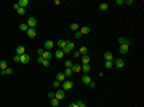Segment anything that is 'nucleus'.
Wrapping results in <instances>:
<instances>
[{"mask_svg":"<svg viewBox=\"0 0 144 107\" xmlns=\"http://www.w3.org/2000/svg\"><path fill=\"white\" fill-rule=\"evenodd\" d=\"M72 88H74V82H71V80H66V82L61 83V89H64V91H71Z\"/></svg>","mask_w":144,"mask_h":107,"instance_id":"1","label":"nucleus"},{"mask_svg":"<svg viewBox=\"0 0 144 107\" xmlns=\"http://www.w3.org/2000/svg\"><path fill=\"white\" fill-rule=\"evenodd\" d=\"M114 67H115V69H123V67H125V59L123 58L114 59Z\"/></svg>","mask_w":144,"mask_h":107,"instance_id":"2","label":"nucleus"},{"mask_svg":"<svg viewBox=\"0 0 144 107\" xmlns=\"http://www.w3.org/2000/svg\"><path fill=\"white\" fill-rule=\"evenodd\" d=\"M42 48L45 50V51H51V50L55 48V42H51V40H45V42H43V46H42Z\"/></svg>","mask_w":144,"mask_h":107,"instance_id":"3","label":"nucleus"},{"mask_svg":"<svg viewBox=\"0 0 144 107\" xmlns=\"http://www.w3.org/2000/svg\"><path fill=\"white\" fill-rule=\"evenodd\" d=\"M74 50H75V45H74L72 42H69V40H67V46L63 50V51H64V54H72V51H74Z\"/></svg>","mask_w":144,"mask_h":107,"instance_id":"4","label":"nucleus"},{"mask_svg":"<svg viewBox=\"0 0 144 107\" xmlns=\"http://www.w3.org/2000/svg\"><path fill=\"white\" fill-rule=\"evenodd\" d=\"M64 96H66V91H64V89H61V88H58V91L55 93V97L58 101H61V99H64Z\"/></svg>","mask_w":144,"mask_h":107,"instance_id":"5","label":"nucleus"},{"mask_svg":"<svg viewBox=\"0 0 144 107\" xmlns=\"http://www.w3.org/2000/svg\"><path fill=\"white\" fill-rule=\"evenodd\" d=\"M71 70H72V74H80V72H82V66L78 62H74V66L71 67Z\"/></svg>","mask_w":144,"mask_h":107,"instance_id":"6","label":"nucleus"},{"mask_svg":"<svg viewBox=\"0 0 144 107\" xmlns=\"http://www.w3.org/2000/svg\"><path fill=\"white\" fill-rule=\"evenodd\" d=\"M55 45L58 46V50H64L67 46V40H58V42H55Z\"/></svg>","mask_w":144,"mask_h":107,"instance_id":"7","label":"nucleus"},{"mask_svg":"<svg viewBox=\"0 0 144 107\" xmlns=\"http://www.w3.org/2000/svg\"><path fill=\"white\" fill-rule=\"evenodd\" d=\"M26 24H27V27H29V29H35V26H37V19H35V18H29Z\"/></svg>","mask_w":144,"mask_h":107,"instance_id":"8","label":"nucleus"},{"mask_svg":"<svg viewBox=\"0 0 144 107\" xmlns=\"http://www.w3.org/2000/svg\"><path fill=\"white\" fill-rule=\"evenodd\" d=\"M66 75L63 74V72H58V74H56V82H59V83H63V82H66Z\"/></svg>","mask_w":144,"mask_h":107,"instance_id":"9","label":"nucleus"},{"mask_svg":"<svg viewBox=\"0 0 144 107\" xmlns=\"http://www.w3.org/2000/svg\"><path fill=\"white\" fill-rule=\"evenodd\" d=\"M82 66V72H83V75H90V64H80Z\"/></svg>","mask_w":144,"mask_h":107,"instance_id":"10","label":"nucleus"},{"mask_svg":"<svg viewBox=\"0 0 144 107\" xmlns=\"http://www.w3.org/2000/svg\"><path fill=\"white\" fill-rule=\"evenodd\" d=\"M103 56H104V61H114V59H115V58H114V54H112L111 51H106V53H104Z\"/></svg>","mask_w":144,"mask_h":107,"instance_id":"11","label":"nucleus"},{"mask_svg":"<svg viewBox=\"0 0 144 107\" xmlns=\"http://www.w3.org/2000/svg\"><path fill=\"white\" fill-rule=\"evenodd\" d=\"M128 50H130L128 45H120V46H119V53H120V54H126V53H128Z\"/></svg>","mask_w":144,"mask_h":107,"instance_id":"12","label":"nucleus"},{"mask_svg":"<svg viewBox=\"0 0 144 107\" xmlns=\"http://www.w3.org/2000/svg\"><path fill=\"white\" fill-rule=\"evenodd\" d=\"M15 51H16V54H18V56H21V54H24V53H26V48H24L23 45H18Z\"/></svg>","mask_w":144,"mask_h":107,"instance_id":"13","label":"nucleus"},{"mask_svg":"<svg viewBox=\"0 0 144 107\" xmlns=\"http://www.w3.org/2000/svg\"><path fill=\"white\" fill-rule=\"evenodd\" d=\"M30 61V56L27 53H24V54H21V64H27Z\"/></svg>","mask_w":144,"mask_h":107,"instance_id":"14","label":"nucleus"},{"mask_svg":"<svg viewBox=\"0 0 144 107\" xmlns=\"http://www.w3.org/2000/svg\"><path fill=\"white\" fill-rule=\"evenodd\" d=\"M82 83H83V85H90L91 83V77L90 75H82Z\"/></svg>","mask_w":144,"mask_h":107,"instance_id":"15","label":"nucleus"},{"mask_svg":"<svg viewBox=\"0 0 144 107\" xmlns=\"http://www.w3.org/2000/svg\"><path fill=\"white\" fill-rule=\"evenodd\" d=\"M78 32H80L82 35H86V34H90V27L88 26H82V27L78 29Z\"/></svg>","mask_w":144,"mask_h":107,"instance_id":"16","label":"nucleus"},{"mask_svg":"<svg viewBox=\"0 0 144 107\" xmlns=\"http://www.w3.org/2000/svg\"><path fill=\"white\" fill-rule=\"evenodd\" d=\"M119 43H120V45H128V46H130V45H131V42H130L128 38H125V37H119Z\"/></svg>","mask_w":144,"mask_h":107,"instance_id":"17","label":"nucleus"},{"mask_svg":"<svg viewBox=\"0 0 144 107\" xmlns=\"http://www.w3.org/2000/svg\"><path fill=\"white\" fill-rule=\"evenodd\" d=\"M27 37L29 38H35V35H37V32H35V29H27Z\"/></svg>","mask_w":144,"mask_h":107,"instance_id":"18","label":"nucleus"},{"mask_svg":"<svg viewBox=\"0 0 144 107\" xmlns=\"http://www.w3.org/2000/svg\"><path fill=\"white\" fill-rule=\"evenodd\" d=\"M98 8H99V11H107V8H109V3H106V2H101Z\"/></svg>","mask_w":144,"mask_h":107,"instance_id":"19","label":"nucleus"},{"mask_svg":"<svg viewBox=\"0 0 144 107\" xmlns=\"http://www.w3.org/2000/svg\"><path fill=\"white\" fill-rule=\"evenodd\" d=\"M78 53H80V56H86V54H88V48H86V46H80V48H78Z\"/></svg>","mask_w":144,"mask_h":107,"instance_id":"20","label":"nucleus"},{"mask_svg":"<svg viewBox=\"0 0 144 107\" xmlns=\"http://www.w3.org/2000/svg\"><path fill=\"white\" fill-rule=\"evenodd\" d=\"M53 56H55V58H58V59H61V58L64 56V51H63V50H56L55 53H53Z\"/></svg>","mask_w":144,"mask_h":107,"instance_id":"21","label":"nucleus"},{"mask_svg":"<svg viewBox=\"0 0 144 107\" xmlns=\"http://www.w3.org/2000/svg\"><path fill=\"white\" fill-rule=\"evenodd\" d=\"M51 56H53V53H51V51H45V53L42 54V58H43V59H46V61H50Z\"/></svg>","mask_w":144,"mask_h":107,"instance_id":"22","label":"nucleus"},{"mask_svg":"<svg viewBox=\"0 0 144 107\" xmlns=\"http://www.w3.org/2000/svg\"><path fill=\"white\" fill-rule=\"evenodd\" d=\"M0 75H13V69H5V70H0Z\"/></svg>","mask_w":144,"mask_h":107,"instance_id":"23","label":"nucleus"},{"mask_svg":"<svg viewBox=\"0 0 144 107\" xmlns=\"http://www.w3.org/2000/svg\"><path fill=\"white\" fill-rule=\"evenodd\" d=\"M80 62L82 64H90V56L86 54V56H80Z\"/></svg>","mask_w":144,"mask_h":107,"instance_id":"24","label":"nucleus"},{"mask_svg":"<svg viewBox=\"0 0 144 107\" xmlns=\"http://www.w3.org/2000/svg\"><path fill=\"white\" fill-rule=\"evenodd\" d=\"M18 5H19L21 8H26V7L29 5V0H19V2H18Z\"/></svg>","mask_w":144,"mask_h":107,"instance_id":"25","label":"nucleus"},{"mask_svg":"<svg viewBox=\"0 0 144 107\" xmlns=\"http://www.w3.org/2000/svg\"><path fill=\"white\" fill-rule=\"evenodd\" d=\"M5 69H8V64H7V61H0V70H5Z\"/></svg>","mask_w":144,"mask_h":107,"instance_id":"26","label":"nucleus"},{"mask_svg":"<svg viewBox=\"0 0 144 107\" xmlns=\"http://www.w3.org/2000/svg\"><path fill=\"white\" fill-rule=\"evenodd\" d=\"M104 67H106V69H112V67H114V61H106L104 62Z\"/></svg>","mask_w":144,"mask_h":107,"instance_id":"27","label":"nucleus"},{"mask_svg":"<svg viewBox=\"0 0 144 107\" xmlns=\"http://www.w3.org/2000/svg\"><path fill=\"white\" fill-rule=\"evenodd\" d=\"M71 29H72V31H74V32H77V31H78V29H80V26H78L77 23H72V24H71Z\"/></svg>","mask_w":144,"mask_h":107,"instance_id":"28","label":"nucleus"},{"mask_svg":"<svg viewBox=\"0 0 144 107\" xmlns=\"http://www.w3.org/2000/svg\"><path fill=\"white\" fill-rule=\"evenodd\" d=\"M50 101H51V105H53V107H58V105H59V101L56 99V97H51Z\"/></svg>","mask_w":144,"mask_h":107,"instance_id":"29","label":"nucleus"},{"mask_svg":"<svg viewBox=\"0 0 144 107\" xmlns=\"http://www.w3.org/2000/svg\"><path fill=\"white\" fill-rule=\"evenodd\" d=\"M63 74L66 75V78H69V77H72V70H71V69H64Z\"/></svg>","mask_w":144,"mask_h":107,"instance_id":"30","label":"nucleus"},{"mask_svg":"<svg viewBox=\"0 0 144 107\" xmlns=\"http://www.w3.org/2000/svg\"><path fill=\"white\" fill-rule=\"evenodd\" d=\"M13 62H16V64H21V56H18V54H15V56H13Z\"/></svg>","mask_w":144,"mask_h":107,"instance_id":"31","label":"nucleus"},{"mask_svg":"<svg viewBox=\"0 0 144 107\" xmlns=\"http://www.w3.org/2000/svg\"><path fill=\"white\" fill-rule=\"evenodd\" d=\"M16 13H18L19 16H24V15H26V8H21V7H19V8H18V11H16Z\"/></svg>","mask_w":144,"mask_h":107,"instance_id":"32","label":"nucleus"},{"mask_svg":"<svg viewBox=\"0 0 144 107\" xmlns=\"http://www.w3.org/2000/svg\"><path fill=\"white\" fill-rule=\"evenodd\" d=\"M19 29H21V31H26V32H27L29 27H27V24H26V23H21V24H19Z\"/></svg>","mask_w":144,"mask_h":107,"instance_id":"33","label":"nucleus"},{"mask_svg":"<svg viewBox=\"0 0 144 107\" xmlns=\"http://www.w3.org/2000/svg\"><path fill=\"white\" fill-rule=\"evenodd\" d=\"M64 66H66V69H71V67L74 66V62L71 61V59H69V61H66V62H64Z\"/></svg>","mask_w":144,"mask_h":107,"instance_id":"34","label":"nucleus"},{"mask_svg":"<svg viewBox=\"0 0 144 107\" xmlns=\"http://www.w3.org/2000/svg\"><path fill=\"white\" fill-rule=\"evenodd\" d=\"M43 53H45V50H43L42 46H38V48H37V54H38V56H42Z\"/></svg>","mask_w":144,"mask_h":107,"instance_id":"35","label":"nucleus"},{"mask_svg":"<svg viewBox=\"0 0 144 107\" xmlns=\"http://www.w3.org/2000/svg\"><path fill=\"white\" fill-rule=\"evenodd\" d=\"M72 56L75 58V59H77V58H80V53H78V50H77V51H75V50L72 51Z\"/></svg>","mask_w":144,"mask_h":107,"instance_id":"36","label":"nucleus"},{"mask_svg":"<svg viewBox=\"0 0 144 107\" xmlns=\"http://www.w3.org/2000/svg\"><path fill=\"white\" fill-rule=\"evenodd\" d=\"M74 35H75V38H77V40H78V38H82V37H83V35H82V34L78 32V31H77V32H74Z\"/></svg>","mask_w":144,"mask_h":107,"instance_id":"37","label":"nucleus"},{"mask_svg":"<svg viewBox=\"0 0 144 107\" xmlns=\"http://www.w3.org/2000/svg\"><path fill=\"white\" fill-rule=\"evenodd\" d=\"M77 105H78V107H86V104H85L83 101H77Z\"/></svg>","mask_w":144,"mask_h":107,"instance_id":"38","label":"nucleus"},{"mask_svg":"<svg viewBox=\"0 0 144 107\" xmlns=\"http://www.w3.org/2000/svg\"><path fill=\"white\" fill-rule=\"evenodd\" d=\"M53 86H55V88H61V83H59V82H56V80H55V82H53Z\"/></svg>","mask_w":144,"mask_h":107,"instance_id":"39","label":"nucleus"},{"mask_svg":"<svg viewBox=\"0 0 144 107\" xmlns=\"http://www.w3.org/2000/svg\"><path fill=\"white\" fill-rule=\"evenodd\" d=\"M18 8H19V5H18V2H16V3H13V10H15V11H18Z\"/></svg>","mask_w":144,"mask_h":107,"instance_id":"40","label":"nucleus"},{"mask_svg":"<svg viewBox=\"0 0 144 107\" xmlns=\"http://www.w3.org/2000/svg\"><path fill=\"white\" fill-rule=\"evenodd\" d=\"M46 96H48V99H51V97H55V93H51V91H50Z\"/></svg>","mask_w":144,"mask_h":107,"instance_id":"41","label":"nucleus"},{"mask_svg":"<svg viewBox=\"0 0 144 107\" xmlns=\"http://www.w3.org/2000/svg\"><path fill=\"white\" fill-rule=\"evenodd\" d=\"M67 107H78V105H77V102H71V104H69Z\"/></svg>","mask_w":144,"mask_h":107,"instance_id":"42","label":"nucleus"}]
</instances>
